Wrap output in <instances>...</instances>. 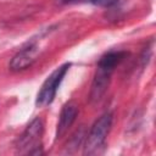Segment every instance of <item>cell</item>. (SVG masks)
<instances>
[{
    "mask_svg": "<svg viewBox=\"0 0 156 156\" xmlns=\"http://www.w3.org/2000/svg\"><path fill=\"white\" fill-rule=\"evenodd\" d=\"M112 119L113 115L111 112H106L95 121L90 132L87 135V140L84 144V154L95 155L101 151V149L105 145L107 134L110 133Z\"/></svg>",
    "mask_w": 156,
    "mask_h": 156,
    "instance_id": "6da1fadb",
    "label": "cell"
},
{
    "mask_svg": "<svg viewBox=\"0 0 156 156\" xmlns=\"http://www.w3.org/2000/svg\"><path fill=\"white\" fill-rule=\"evenodd\" d=\"M69 66H71V63L61 65L45 79V82L43 83L39 93L37 95L35 104H37L38 107H45V106H48L52 102V100L55 99L56 91H57L65 74L67 73Z\"/></svg>",
    "mask_w": 156,
    "mask_h": 156,
    "instance_id": "7a4b0ae2",
    "label": "cell"
},
{
    "mask_svg": "<svg viewBox=\"0 0 156 156\" xmlns=\"http://www.w3.org/2000/svg\"><path fill=\"white\" fill-rule=\"evenodd\" d=\"M43 122L40 118H34L24 129L22 135L18 138L17 149L20 152H29V154H38L40 145V139L43 135Z\"/></svg>",
    "mask_w": 156,
    "mask_h": 156,
    "instance_id": "3957f363",
    "label": "cell"
},
{
    "mask_svg": "<svg viewBox=\"0 0 156 156\" xmlns=\"http://www.w3.org/2000/svg\"><path fill=\"white\" fill-rule=\"evenodd\" d=\"M38 56V45L35 43H30L22 48L11 60L10 62V69L13 72H20L29 66L37 60Z\"/></svg>",
    "mask_w": 156,
    "mask_h": 156,
    "instance_id": "277c9868",
    "label": "cell"
},
{
    "mask_svg": "<svg viewBox=\"0 0 156 156\" xmlns=\"http://www.w3.org/2000/svg\"><path fill=\"white\" fill-rule=\"evenodd\" d=\"M77 115H78V106L74 102H68L63 106L60 113V118H58V123L56 128V139L62 138L67 133L69 127L76 121Z\"/></svg>",
    "mask_w": 156,
    "mask_h": 156,
    "instance_id": "5b68a950",
    "label": "cell"
},
{
    "mask_svg": "<svg viewBox=\"0 0 156 156\" xmlns=\"http://www.w3.org/2000/svg\"><path fill=\"white\" fill-rule=\"evenodd\" d=\"M111 74H112L111 71L98 67L96 74H95V78H94V82L91 85V91H90V99L93 101L100 100V98L104 95V93L106 91V89L108 87Z\"/></svg>",
    "mask_w": 156,
    "mask_h": 156,
    "instance_id": "8992f818",
    "label": "cell"
},
{
    "mask_svg": "<svg viewBox=\"0 0 156 156\" xmlns=\"http://www.w3.org/2000/svg\"><path fill=\"white\" fill-rule=\"evenodd\" d=\"M126 56H127V52L124 51H108L100 58L98 67L113 72V69L124 60Z\"/></svg>",
    "mask_w": 156,
    "mask_h": 156,
    "instance_id": "52a82bcc",
    "label": "cell"
},
{
    "mask_svg": "<svg viewBox=\"0 0 156 156\" xmlns=\"http://www.w3.org/2000/svg\"><path fill=\"white\" fill-rule=\"evenodd\" d=\"M116 2H117V0H93V4H95L98 6H104V7L112 6Z\"/></svg>",
    "mask_w": 156,
    "mask_h": 156,
    "instance_id": "ba28073f",
    "label": "cell"
},
{
    "mask_svg": "<svg viewBox=\"0 0 156 156\" xmlns=\"http://www.w3.org/2000/svg\"><path fill=\"white\" fill-rule=\"evenodd\" d=\"M73 2H93V0H69Z\"/></svg>",
    "mask_w": 156,
    "mask_h": 156,
    "instance_id": "9c48e42d",
    "label": "cell"
},
{
    "mask_svg": "<svg viewBox=\"0 0 156 156\" xmlns=\"http://www.w3.org/2000/svg\"><path fill=\"white\" fill-rule=\"evenodd\" d=\"M69 0H55V2L56 4H58V5H62V4H66V2H68Z\"/></svg>",
    "mask_w": 156,
    "mask_h": 156,
    "instance_id": "30bf717a",
    "label": "cell"
}]
</instances>
